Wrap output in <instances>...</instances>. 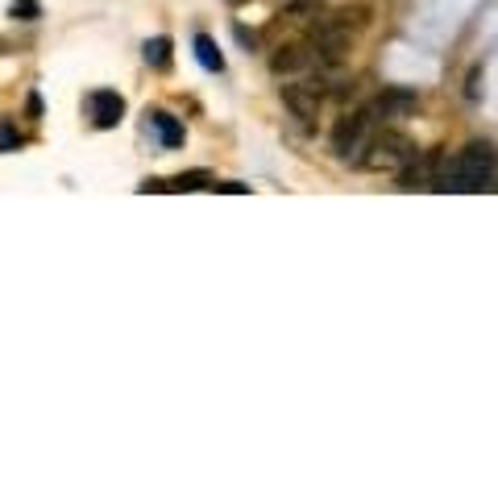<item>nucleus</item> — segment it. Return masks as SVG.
Listing matches in <instances>:
<instances>
[{
  "mask_svg": "<svg viewBox=\"0 0 498 498\" xmlns=\"http://www.w3.org/2000/svg\"><path fill=\"white\" fill-rule=\"evenodd\" d=\"M316 67H320L316 46H307V42H291V46H282L270 59V71L274 75H307V71H316Z\"/></svg>",
  "mask_w": 498,
  "mask_h": 498,
  "instance_id": "5",
  "label": "nucleus"
},
{
  "mask_svg": "<svg viewBox=\"0 0 498 498\" xmlns=\"http://www.w3.org/2000/svg\"><path fill=\"white\" fill-rule=\"evenodd\" d=\"M494 175V150L486 142H469L453 162H445L440 179L432 183L437 192H482Z\"/></svg>",
  "mask_w": 498,
  "mask_h": 498,
  "instance_id": "1",
  "label": "nucleus"
},
{
  "mask_svg": "<svg viewBox=\"0 0 498 498\" xmlns=\"http://www.w3.org/2000/svg\"><path fill=\"white\" fill-rule=\"evenodd\" d=\"M150 125L159 129V137H162V146H167V150L183 146V125L175 121L170 112H154V117H150Z\"/></svg>",
  "mask_w": 498,
  "mask_h": 498,
  "instance_id": "10",
  "label": "nucleus"
},
{
  "mask_svg": "<svg viewBox=\"0 0 498 498\" xmlns=\"http://www.w3.org/2000/svg\"><path fill=\"white\" fill-rule=\"evenodd\" d=\"M12 17H17V21H34L37 12H42V4H37V0H12Z\"/></svg>",
  "mask_w": 498,
  "mask_h": 498,
  "instance_id": "14",
  "label": "nucleus"
},
{
  "mask_svg": "<svg viewBox=\"0 0 498 498\" xmlns=\"http://www.w3.org/2000/svg\"><path fill=\"white\" fill-rule=\"evenodd\" d=\"M25 112H29L34 121H37V117H42V96H37V92H34V96H29V100H25Z\"/></svg>",
  "mask_w": 498,
  "mask_h": 498,
  "instance_id": "17",
  "label": "nucleus"
},
{
  "mask_svg": "<svg viewBox=\"0 0 498 498\" xmlns=\"http://www.w3.org/2000/svg\"><path fill=\"white\" fill-rule=\"evenodd\" d=\"M320 100H324V84L320 79H299V84H282V104L299 117V121H312L320 112Z\"/></svg>",
  "mask_w": 498,
  "mask_h": 498,
  "instance_id": "4",
  "label": "nucleus"
},
{
  "mask_svg": "<svg viewBox=\"0 0 498 498\" xmlns=\"http://www.w3.org/2000/svg\"><path fill=\"white\" fill-rule=\"evenodd\" d=\"M208 175L204 170H187V175H179V179H170L167 183V192H200V187H208Z\"/></svg>",
  "mask_w": 498,
  "mask_h": 498,
  "instance_id": "12",
  "label": "nucleus"
},
{
  "mask_svg": "<svg viewBox=\"0 0 498 498\" xmlns=\"http://www.w3.org/2000/svg\"><path fill=\"white\" fill-rule=\"evenodd\" d=\"M142 54H146V62L154 71H167L170 67V37H150L146 46H142Z\"/></svg>",
  "mask_w": 498,
  "mask_h": 498,
  "instance_id": "11",
  "label": "nucleus"
},
{
  "mask_svg": "<svg viewBox=\"0 0 498 498\" xmlns=\"http://www.w3.org/2000/svg\"><path fill=\"white\" fill-rule=\"evenodd\" d=\"M12 150H21V134L9 121H0V154H12Z\"/></svg>",
  "mask_w": 498,
  "mask_h": 498,
  "instance_id": "13",
  "label": "nucleus"
},
{
  "mask_svg": "<svg viewBox=\"0 0 498 498\" xmlns=\"http://www.w3.org/2000/svg\"><path fill=\"white\" fill-rule=\"evenodd\" d=\"M212 187H216V192H225V195H245V192H249L245 183H212Z\"/></svg>",
  "mask_w": 498,
  "mask_h": 498,
  "instance_id": "15",
  "label": "nucleus"
},
{
  "mask_svg": "<svg viewBox=\"0 0 498 498\" xmlns=\"http://www.w3.org/2000/svg\"><path fill=\"white\" fill-rule=\"evenodd\" d=\"M87 109H92V125L96 129H117L125 121V96L112 92V87H100L87 96Z\"/></svg>",
  "mask_w": 498,
  "mask_h": 498,
  "instance_id": "6",
  "label": "nucleus"
},
{
  "mask_svg": "<svg viewBox=\"0 0 498 498\" xmlns=\"http://www.w3.org/2000/svg\"><path fill=\"white\" fill-rule=\"evenodd\" d=\"M237 42H241V46H249V50H254V46H257V34H249L245 25H237Z\"/></svg>",
  "mask_w": 498,
  "mask_h": 498,
  "instance_id": "16",
  "label": "nucleus"
},
{
  "mask_svg": "<svg viewBox=\"0 0 498 498\" xmlns=\"http://www.w3.org/2000/svg\"><path fill=\"white\" fill-rule=\"evenodd\" d=\"M345 50H349V29L345 25H337V21H324L316 29V59L320 62H340L345 59Z\"/></svg>",
  "mask_w": 498,
  "mask_h": 498,
  "instance_id": "7",
  "label": "nucleus"
},
{
  "mask_svg": "<svg viewBox=\"0 0 498 498\" xmlns=\"http://www.w3.org/2000/svg\"><path fill=\"white\" fill-rule=\"evenodd\" d=\"M370 129H374V112L370 109L345 112L337 121V129H332V154H337V159H349L353 167H357L365 142H370Z\"/></svg>",
  "mask_w": 498,
  "mask_h": 498,
  "instance_id": "3",
  "label": "nucleus"
},
{
  "mask_svg": "<svg viewBox=\"0 0 498 498\" xmlns=\"http://www.w3.org/2000/svg\"><path fill=\"white\" fill-rule=\"evenodd\" d=\"M195 59H200V67L212 75L225 71V54H220V46L208 34H195Z\"/></svg>",
  "mask_w": 498,
  "mask_h": 498,
  "instance_id": "9",
  "label": "nucleus"
},
{
  "mask_svg": "<svg viewBox=\"0 0 498 498\" xmlns=\"http://www.w3.org/2000/svg\"><path fill=\"white\" fill-rule=\"evenodd\" d=\"M415 104H420V100H415V92H407V87H387V92L370 104V112H374V117H382V121H395V117H412Z\"/></svg>",
  "mask_w": 498,
  "mask_h": 498,
  "instance_id": "8",
  "label": "nucleus"
},
{
  "mask_svg": "<svg viewBox=\"0 0 498 498\" xmlns=\"http://www.w3.org/2000/svg\"><path fill=\"white\" fill-rule=\"evenodd\" d=\"M365 150H370V154H362V167H370V170H399L407 159L420 154L412 137L399 134V129H382V134H374L370 142H365Z\"/></svg>",
  "mask_w": 498,
  "mask_h": 498,
  "instance_id": "2",
  "label": "nucleus"
}]
</instances>
